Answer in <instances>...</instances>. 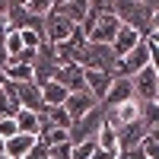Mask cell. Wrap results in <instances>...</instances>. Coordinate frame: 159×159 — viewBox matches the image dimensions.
<instances>
[{
  "instance_id": "obj_1",
  "label": "cell",
  "mask_w": 159,
  "mask_h": 159,
  "mask_svg": "<svg viewBox=\"0 0 159 159\" xmlns=\"http://www.w3.org/2000/svg\"><path fill=\"white\" fill-rule=\"evenodd\" d=\"M86 35V42L92 45H111L118 29H121V22L118 16L111 13V3H105V0H89V13H86V22L80 25Z\"/></svg>"
},
{
  "instance_id": "obj_2",
  "label": "cell",
  "mask_w": 159,
  "mask_h": 159,
  "mask_svg": "<svg viewBox=\"0 0 159 159\" xmlns=\"http://www.w3.org/2000/svg\"><path fill=\"white\" fill-rule=\"evenodd\" d=\"M159 3H147V0H111V13L118 16V22L134 29L140 38L153 35V16H156Z\"/></svg>"
},
{
  "instance_id": "obj_3",
  "label": "cell",
  "mask_w": 159,
  "mask_h": 159,
  "mask_svg": "<svg viewBox=\"0 0 159 159\" xmlns=\"http://www.w3.org/2000/svg\"><path fill=\"white\" fill-rule=\"evenodd\" d=\"M57 67H61V61H57L54 45H51V42H42V45H38V51H35V61H32V83L42 89L45 83L54 80Z\"/></svg>"
},
{
  "instance_id": "obj_4",
  "label": "cell",
  "mask_w": 159,
  "mask_h": 159,
  "mask_svg": "<svg viewBox=\"0 0 159 159\" xmlns=\"http://www.w3.org/2000/svg\"><path fill=\"white\" fill-rule=\"evenodd\" d=\"M76 64L83 70H111L115 73L118 57H115L111 45H92V42H86L83 48H80V54H76Z\"/></svg>"
},
{
  "instance_id": "obj_5",
  "label": "cell",
  "mask_w": 159,
  "mask_h": 159,
  "mask_svg": "<svg viewBox=\"0 0 159 159\" xmlns=\"http://www.w3.org/2000/svg\"><path fill=\"white\" fill-rule=\"evenodd\" d=\"M102 124H105V111H102V105H99V108H92L89 115H83L80 121L70 124V130H67L70 147H76V143H86V140H96Z\"/></svg>"
},
{
  "instance_id": "obj_6",
  "label": "cell",
  "mask_w": 159,
  "mask_h": 159,
  "mask_svg": "<svg viewBox=\"0 0 159 159\" xmlns=\"http://www.w3.org/2000/svg\"><path fill=\"white\" fill-rule=\"evenodd\" d=\"M150 67V45L147 42H140L130 54H124L121 61L115 64V76H124V80H134L140 70H147Z\"/></svg>"
},
{
  "instance_id": "obj_7",
  "label": "cell",
  "mask_w": 159,
  "mask_h": 159,
  "mask_svg": "<svg viewBox=\"0 0 159 159\" xmlns=\"http://www.w3.org/2000/svg\"><path fill=\"white\" fill-rule=\"evenodd\" d=\"M102 111H105V124H111V127H127V124L140 121V102L137 99L115 105V108H102Z\"/></svg>"
},
{
  "instance_id": "obj_8",
  "label": "cell",
  "mask_w": 159,
  "mask_h": 159,
  "mask_svg": "<svg viewBox=\"0 0 159 159\" xmlns=\"http://www.w3.org/2000/svg\"><path fill=\"white\" fill-rule=\"evenodd\" d=\"M51 13L64 16L73 25H83L86 22V13H89V0H51Z\"/></svg>"
},
{
  "instance_id": "obj_9",
  "label": "cell",
  "mask_w": 159,
  "mask_h": 159,
  "mask_svg": "<svg viewBox=\"0 0 159 159\" xmlns=\"http://www.w3.org/2000/svg\"><path fill=\"white\" fill-rule=\"evenodd\" d=\"M76 29H80V25L67 22L64 16H57V13H48V16H45V42H51V45L67 42V38H70Z\"/></svg>"
},
{
  "instance_id": "obj_10",
  "label": "cell",
  "mask_w": 159,
  "mask_h": 159,
  "mask_svg": "<svg viewBox=\"0 0 159 159\" xmlns=\"http://www.w3.org/2000/svg\"><path fill=\"white\" fill-rule=\"evenodd\" d=\"M134 99L137 102H156V92H159V76H156V70L153 67H147V70H140L134 80Z\"/></svg>"
},
{
  "instance_id": "obj_11",
  "label": "cell",
  "mask_w": 159,
  "mask_h": 159,
  "mask_svg": "<svg viewBox=\"0 0 159 159\" xmlns=\"http://www.w3.org/2000/svg\"><path fill=\"white\" fill-rule=\"evenodd\" d=\"M92 108H99V99L92 96L89 89H83V92H70L67 102H64V111L70 115V121H80V118L89 115Z\"/></svg>"
},
{
  "instance_id": "obj_12",
  "label": "cell",
  "mask_w": 159,
  "mask_h": 159,
  "mask_svg": "<svg viewBox=\"0 0 159 159\" xmlns=\"http://www.w3.org/2000/svg\"><path fill=\"white\" fill-rule=\"evenodd\" d=\"M54 83H61L67 92H83L86 89V70L80 64H61L54 73Z\"/></svg>"
},
{
  "instance_id": "obj_13",
  "label": "cell",
  "mask_w": 159,
  "mask_h": 159,
  "mask_svg": "<svg viewBox=\"0 0 159 159\" xmlns=\"http://www.w3.org/2000/svg\"><path fill=\"white\" fill-rule=\"evenodd\" d=\"M115 134H118V153L121 150H137L147 140V127H143V121H137V124H127V127H115Z\"/></svg>"
},
{
  "instance_id": "obj_14",
  "label": "cell",
  "mask_w": 159,
  "mask_h": 159,
  "mask_svg": "<svg viewBox=\"0 0 159 159\" xmlns=\"http://www.w3.org/2000/svg\"><path fill=\"white\" fill-rule=\"evenodd\" d=\"M130 99H134V83L124 80V76H115L108 96L102 99V108H115V105H124V102H130Z\"/></svg>"
},
{
  "instance_id": "obj_15",
  "label": "cell",
  "mask_w": 159,
  "mask_h": 159,
  "mask_svg": "<svg viewBox=\"0 0 159 159\" xmlns=\"http://www.w3.org/2000/svg\"><path fill=\"white\" fill-rule=\"evenodd\" d=\"M111 83H115V73L111 70H86V89L99 99V105H102L105 96H108Z\"/></svg>"
},
{
  "instance_id": "obj_16",
  "label": "cell",
  "mask_w": 159,
  "mask_h": 159,
  "mask_svg": "<svg viewBox=\"0 0 159 159\" xmlns=\"http://www.w3.org/2000/svg\"><path fill=\"white\" fill-rule=\"evenodd\" d=\"M140 42H143V38H140L134 29L121 25V29H118V35H115V42H111V51H115V57L121 61V57H124V54H130V51H134Z\"/></svg>"
},
{
  "instance_id": "obj_17",
  "label": "cell",
  "mask_w": 159,
  "mask_h": 159,
  "mask_svg": "<svg viewBox=\"0 0 159 159\" xmlns=\"http://www.w3.org/2000/svg\"><path fill=\"white\" fill-rule=\"evenodd\" d=\"M35 143H38V137H32V134H16V137L7 140V156L10 159H25Z\"/></svg>"
},
{
  "instance_id": "obj_18",
  "label": "cell",
  "mask_w": 159,
  "mask_h": 159,
  "mask_svg": "<svg viewBox=\"0 0 159 159\" xmlns=\"http://www.w3.org/2000/svg\"><path fill=\"white\" fill-rule=\"evenodd\" d=\"M67 96H70V92L64 89L61 83H54V80L42 86V102H45V108H61V105L67 102Z\"/></svg>"
},
{
  "instance_id": "obj_19",
  "label": "cell",
  "mask_w": 159,
  "mask_h": 159,
  "mask_svg": "<svg viewBox=\"0 0 159 159\" xmlns=\"http://www.w3.org/2000/svg\"><path fill=\"white\" fill-rule=\"evenodd\" d=\"M16 127H19V134H32V137H38V130H42V118H38L35 111L19 108V115H16Z\"/></svg>"
},
{
  "instance_id": "obj_20",
  "label": "cell",
  "mask_w": 159,
  "mask_h": 159,
  "mask_svg": "<svg viewBox=\"0 0 159 159\" xmlns=\"http://www.w3.org/2000/svg\"><path fill=\"white\" fill-rule=\"evenodd\" d=\"M38 143L42 147H57V143H67V130H61V127H48L42 124V130H38Z\"/></svg>"
},
{
  "instance_id": "obj_21",
  "label": "cell",
  "mask_w": 159,
  "mask_h": 159,
  "mask_svg": "<svg viewBox=\"0 0 159 159\" xmlns=\"http://www.w3.org/2000/svg\"><path fill=\"white\" fill-rule=\"evenodd\" d=\"M96 143H99V150H105V153H118V134H115V127L111 124H102Z\"/></svg>"
},
{
  "instance_id": "obj_22",
  "label": "cell",
  "mask_w": 159,
  "mask_h": 159,
  "mask_svg": "<svg viewBox=\"0 0 159 159\" xmlns=\"http://www.w3.org/2000/svg\"><path fill=\"white\" fill-rule=\"evenodd\" d=\"M140 121H143L147 130L159 127V105L156 102H140Z\"/></svg>"
},
{
  "instance_id": "obj_23",
  "label": "cell",
  "mask_w": 159,
  "mask_h": 159,
  "mask_svg": "<svg viewBox=\"0 0 159 159\" xmlns=\"http://www.w3.org/2000/svg\"><path fill=\"white\" fill-rule=\"evenodd\" d=\"M19 115V102L10 96V92H3L0 89V121H3V118H16Z\"/></svg>"
},
{
  "instance_id": "obj_24",
  "label": "cell",
  "mask_w": 159,
  "mask_h": 159,
  "mask_svg": "<svg viewBox=\"0 0 159 159\" xmlns=\"http://www.w3.org/2000/svg\"><path fill=\"white\" fill-rule=\"evenodd\" d=\"M99 150L96 140H86V143H76V147L70 150V159H92V153Z\"/></svg>"
},
{
  "instance_id": "obj_25",
  "label": "cell",
  "mask_w": 159,
  "mask_h": 159,
  "mask_svg": "<svg viewBox=\"0 0 159 159\" xmlns=\"http://www.w3.org/2000/svg\"><path fill=\"white\" fill-rule=\"evenodd\" d=\"M25 10H29L32 16H38V19H45L48 13H51V0H25Z\"/></svg>"
},
{
  "instance_id": "obj_26",
  "label": "cell",
  "mask_w": 159,
  "mask_h": 159,
  "mask_svg": "<svg viewBox=\"0 0 159 159\" xmlns=\"http://www.w3.org/2000/svg\"><path fill=\"white\" fill-rule=\"evenodd\" d=\"M16 134H19L16 118H3V121H0V137H3V140H10V137H16Z\"/></svg>"
},
{
  "instance_id": "obj_27",
  "label": "cell",
  "mask_w": 159,
  "mask_h": 159,
  "mask_svg": "<svg viewBox=\"0 0 159 159\" xmlns=\"http://www.w3.org/2000/svg\"><path fill=\"white\" fill-rule=\"evenodd\" d=\"M70 150H73V147H70V140H67V143H57V147H51L48 153H51V159H70Z\"/></svg>"
},
{
  "instance_id": "obj_28",
  "label": "cell",
  "mask_w": 159,
  "mask_h": 159,
  "mask_svg": "<svg viewBox=\"0 0 159 159\" xmlns=\"http://www.w3.org/2000/svg\"><path fill=\"white\" fill-rule=\"evenodd\" d=\"M140 150H143V159H159V143H153L150 137L140 143Z\"/></svg>"
},
{
  "instance_id": "obj_29",
  "label": "cell",
  "mask_w": 159,
  "mask_h": 159,
  "mask_svg": "<svg viewBox=\"0 0 159 159\" xmlns=\"http://www.w3.org/2000/svg\"><path fill=\"white\" fill-rule=\"evenodd\" d=\"M25 159H51V153H48V147H42V143H35V147L29 150V156Z\"/></svg>"
},
{
  "instance_id": "obj_30",
  "label": "cell",
  "mask_w": 159,
  "mask_h": 159,
  "mask_svg": "<svg viewBox=\"0 0 159 159\" xmlns=\"http://www.w3.org/2000/svg\"><path fill=\"white\" fill-rule=\"evenodd\" d=\"M115 159H143V150H140V147H137V150H121Z\"/></svg>"
},
{
  "instance_id": "obj_31",
  "label": "cell",
  "mask_w": 159,
  "mask_h": 159,
  "mask_svg": "<svg viewBox=\"0 0 159 159\" xmlns=\"http://www.w3.org/2000/svg\"><path fill=\"white\" fill-rule=\"evenodd\" d=\"M118 153H105V150H96V153H92V159H115Z\"/></svg>"
},
{
  "instance_id": "obj_32",
  "label": "cell",
  "mask_w": 159,
  "mask_h": 159,
  "mask_svg": "<svg viewBox=\"0 0 159 159\" xmlns=\"http://www.w3.org/2000/svg\"><path fill=\"white\" fill-rule=\"evenodd\" d=\"M153 35H159V7H156V16H153Z\"/></svg>"
},
{
  "instance_id": "obj_33",
  "label": "cell",
  "mask_w": 159,
  "mask_h": 159,
  "mask_svg": "<svg viewBox=\"0 0 159 159\" xmlns=\"http://www.w3.org/2000/svg\"><path fill=\"white\" fill-rule=\"evenodd\" d=\"M3 83H7V76H3V70H0V89H3Z\"/></svg>"
},
{
  "instance_id": "obj_34",
  "label": "cell",
  "mask_w": 159,
  "mask_h": 159,
  "mask_svg": "<svg viewBox=\"0 0 159 159\" xmlns=\"http://www.w3.org/2000/svg\"><path fill=\"white\" fill-rule=\"evenodd\" d=\"M156 105H159V92H156Z\"/></svg>"
},
{
  "instance_id": "obj_35",
  "label": "cell",
  "mask_w": 159,
  "mask_h": 159,
  "mask_svg": "<svg viewBox=\"0 0 159 159\" xmlns=\"http://www.w3.org/2000/svg\"><path fill=\"white\" fill-rule=\"evenodd\" d=\"M0 159H10V156H0Z\"/></svg>"
}]
</instances>
